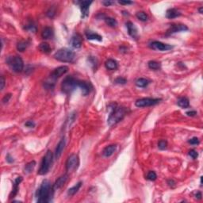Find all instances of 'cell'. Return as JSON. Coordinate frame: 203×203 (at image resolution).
<instances>
[{
	"label": "cell",
	"instance_id": "cell-1",
	"mask_svg": "<svg viewBox=\"0 0 203 203\" xmlns=\"http://www.w3.org/2000/svg\"><path fill=\"white\" fill-rule=\"evenodd\" d=\"M53 190V187H51V183L49 180L44 179L37 191V202L39 203L49 202L53 195L52 190Z\"/></svg>",
	"mask_w": 203,
	"mask_h": 203
},
{
	"label": "cell",
	"instance_id": "cell-2",
	"mask_svg": "<svg viewBox=\"0 0 203 203\" xmlns=\"http://www.w3.org/2000/svg\"><path fill=\"white\" fill-rule=\"evenodd\" d=\"M126 113L127 110L125 107L114 106L112 108V110L109 115L108 120H107L108 125L112 126V125H114L118 124V122H120L121 121L125 118Z\"/></svg>",
	"mask_w": 203,
	"mask_h": 203
},
{
	"label": "cell",
	"instance_id": "cell-3",
	"mask_svg": "<svg viewBox=\"0 0 203 203\" xmlns=\"http://www.w3.org/2000/svg\"><path fill=\"white\" fill-rule=\"evenodd\" d=\"M76 54L69 49H61L54 54L53 57L58 61L64 63H72L75 59Z\"/></svg>",
	"mask_w": 203,
	"mask_h": 203
},
{
	"label": "cell",
	"instance_id": "cell-4",
	"mask_svg": "<svg viewBox=\"0 0 203 203\" xmlns=\"http://www.w3.org/2000/svg\"><path fill=\"white\" fill-rule=\"evenodd\" d=\"M78 80L72 76H67L61 83V90L66 95L72 94L76 88H78Z\"/></svg>",
	"mask_w": 203,
	"mask_h": 203
},
{
	"label": "cell",
	"instance_id": "cell-5",
	"mask_svg": "<svg viewBox=\"0 0 203 203\" xmlns=\"http://www.w3.org/2000/svg\"><path fill=\"white\" fill-rule=\"evenodd\" d=\"M53 152L50 150H48L46 152V154L44 155V156L42 159L41 164V167H40L39 171H38V174L41 176H44L46 175L49 172V169H50L51 166H52V163H53Z\"/></svg>",
	"mask_w": 203,
	"mask_h": 203
},
{
	"label": "cell",
	"instance_id": "cell-6",
	"mask_svg": "<svg viewBox=\"0 0 203 203\" xmlns=\"http://www.w3.org/2000/svg\"><path fill=\"white\" fill-rule=\"evenodd\" d=\"M7 63L14 72H21L24 69V62L20 56H13V57H10L7 60Z\"/></svg>",
	"mask_w": 203,
	"mask_h": 203
},
{
	"label": "cell",
	"instance_id": "cell-7",
	"mask_svg": "<svg viewBox=\"0 0 203 203\" xmlns=\"http://www.w3.org/2000/svg\"><path fill=\"white\" fill-rule=\"evenodd\" d=\"M161 101L160 99H152V98H143L141 99L136 100L135 102L136 107L142 108V107H148V106H152L154 105H156Z\"/></svg>",
	"mask_w": 203,
	"mask_h": 203
},
{
	"label": "cell",
	"instance_id": "cell-8",
	"mask_svg": "<svg viewBox=\"0 0 203 203\" xmlns=\"http://www.w3.org/2000/svg\"><path fill=\"white\" fill-rule=\"evenodd\" d=\"M79 164V157L76 154L71 155L66 162V170L67 171H72L77 168Z\"/></svg>",
	"mask_w": 203,
	"mask_h": 203
},
{
	"label": "cell",
	"instance_id": "cell-9",
	"mask_svg": "<svg viewBox=\"0 0 203 203\" xmlns=\"http://www.w3.org/2000/svg\"><path fill=\"white\" fill-rule=\"evenodd\" d=\"M149 46H150L151 49L157 51H168L173 49V46H171L170 44H164V43H162L160 41H152V43H150Z\"/></svg>",
	"mask_w": 203,
	"mask_h": 203
},
{
	"label": "cell",
	"instance_id": "cell-10",
	"mask_svg": "<svg viewBox=\"0 0 203 203\" xmlns=\"http://www.w3.org/2000/svg\"><path fill=\"white\" fill-rule=\"evenodd\" d=\"M67 71H68V67L67 66H60L53 70V72L50 75V78L53 79V80L56 81V79L60 78V76H64L65 73H67Z\"/></svg>",
	"mask_w": 203,
	"mask_h": 203
},
{
	"label": "cell",
	"instance_id": "cell-11",
	"mask_svg": "<svg viewBox=\"0 0 203 203\" xmlns=\"http://www.w3.org/2000/svg\"><path fill=\"white\" fill-rule=\"evenodd\" d=\"M78 87L80 88L82 94L84 96L87 95L90 92V90H91V87H90V83H88L86 81H79Z\"/></svg>",
	"mask_w": 203,
	"mask_h": 203
},
{
	"label": "cell",
	"instance_id": "cell-12",
	"mask_svg": "<svg viewBox=\"0 0 203 203\" xmlns=\"http://www.w3.org/2000/svg\"><path fill=\"white\" fill-rule=\"evenodd\" d=\"M92 3V1H83L80 2V9L82 12V18H85L88 15L89 12V8H90V4Z\"/></svg>",
	"mask_w": 203,
	"mask_h": 203
},
{
	"label": "cell",
	"instance_id": "cell-13",
	"mask_svg": "<svg viewBox=\"0 0 203 203\" xmlns=\"http://www.w3.org/2000/svg\"><path fill=\"white\" fill-rule=\"evenodd\" d=\"M126 27L127 30H128L129 34L133 38L136 39V37L138 36V33H137V29H136V27L135 26V25H134L133 22H131V21H128V22H126Z\"/></svg>",
	"mask_w": 203,
	"mask_h": 203
},
{
	"label": "cell",
	"instance_id": "cell-14",
	"mask_svg": "<svg viewBox=\"0 0 203 203\" xmlns=\"http://www.w3.org/2000/svg\"><path fill=\"white\" fill-rule=\"evenodd\" d=\"M188 30L187 25H172L167 30V34H172L175 33L181 32V31H187Z\"/></svg>",
	"mask_w": 203,
	"mask_h": 203
},
{
	"label": "cell",
	"instance_id": "cell-15",
	"mask_svg": "<svg viewBox=\"0 0 203 203\" xmlns=\"http://www.w3.org/2000/svg\"><path fill=\"white\" fill-rule=\"evenodd\" d=\"M67 178H68V176L67 174H64V175L60 176V178H58L56 181L55 182V183H54V185H53V189L56 190L61 188L65 184V182H67Z\"/></svg>",
	"mask_w": 203,
	"mask_h": 203
},
{
	"label": "cell",
	"instance_id": "cell-16",
	"mask_svg": "<svg viewBox=\"0 0 203 203\" xmlns=\"http://www.w3.org/2000/svg\"><path fill=\"white\" fill-rule=\"evenodd\" d=\"M82 37L79 34H75L71 39V45L75 49H79L82 46Z\"/></svg>",
	"mask_w": 203,
	"mask_h": 203
},
{
	"label": "cell",
	"instance_id": "cell-17",
	"mask_svg": "<svg viewBox=\"0 0 203 203\" xmlns=\"http://www.w3.org/2000/svg\"><path fill=\"white\" fill-rule=\"evenodd\" d=\"M65 147V139L63 138L60 140V141L58 143L55 151V159H59L62 154L63 150Z\"/></svg>",
	"mask_w": 203,
	"mask_h": 203
},
{
	"label": "cell",
	"instance_id": "cell-18",
	"mask_svg": "<svg viewBox=\"0 0 203 203\" xmlns=\"http://www.w3.org/2000/svg\"><path fill=\"white\" fill-rule=\"evenodd\" d=\"M181 15V12L176 8H171L168 9L166 12V17L169 19H173L178 18Z\"/></svg>",
	"mask_w": 203,
	"mask_h": 203
},
{
	"label": "cell",
	"instance_id": "cell-19",
	"mask_svg": "<svg viewBox=\"0 0 203 203\" xmlns=\"http://www.w3.org/2000/svg\"><path fill=\"white\" fill-rule=\"evenodd\" d=\"M116 149H117V145H115V144H111V145L107 146V147L104 148L102 154H103V156L105 157H110L115 152Z\"/></svg>",
	"mask_w": 203,
	"mask_h": 203
},
{
	"label": "cell",
	"instance_id": "cell-20",
	"mask_svg": "<svg viewBox=\"0 0 203 203\" xmlns=\"http://www.w3.org/2000/svg\"><path fill=\"white\" fill-rule=\"evenodd\" d=\"M85 34L88 40H95V41H102V37L101 35H99V33H96L92 32V31H87L85 33Z\"/></svg>",
	"mask_w": 203,
	"mask_h": 203
},
{
	"label": "cell",
	"instance_id": "cell-21",
	"mask_svg": "<svg viewBox=\"0 0 203 203\" xmlns=\"http://www.w3.org/2000/svg\"><path fill=\"white\" fill-rule=\"evenodd\" d=\"M22 181V178L21 177H18L16 179L14 180V187H13V190H12L11 194L10 195V198H14L17 194H18V191H19V184L21 183V182Z\"/></svg>",
	"mask_w": 203,
	"mask_h": 203
},
{
	"label": "cell",
	"instance_id": "cell-22",
	"mask_svg": "<svg viewBox=\"0 0 203 203\" xmlns=\"http://www.w3.org/2000/svg\"><path fill=\"white\" fill-rule=\"evenodd\" d=\"M105 66L108 70H115L118 68V62L113 59H109L105 63Z\"/></svg>",
	"mask_w": 203,
	"mask_h": 203
},
{
	"label": "cell",
	"instance_id": "cell-23",
	"mask_svg": "<svg viewBox=\"0 0 203 203\" xmlns=\"http://www.w3.org/2000/svg\"><path fill=\"white\" fill-rule=\"evenodd\" d=\"M53 36V30L50 27H45L41 33V37L43 39H49Z\"/></svg>",
	"mask_w": 203,
	"mask_h": 203
},
{
	"label": "cell",
	"instance_id": "cell-24",
	"mask_svg": "<svg viewBox=\"0 0 203 203\" xmlns=\"http://www.w3.org/2000/svg\"><path fill=\"white\" fill-rule=\"evenodd\" d=\"M177 105L182 109H187L190 106L189 99L186 97L179 98L177 101Z\"/></svg>",
	"mask_w": 203,
	"mask_h": 203
},
{
	"label": "cell",
	"instance_id": "cell-25",
	"mask_svg": "<svg viewBox=\"0 0 203 203\" xmlns=\"http://www.w3.org/2000/svg\"><path fill=\"white\" fill-rule=\"evenodd\" d=\"M81 186H82V182H79L78 183H76L74 187H71L70 189H68V190H67V194H68L69 196H73V195H75V194L79 191V190L80 189Z\"/></svg>",
	"mask_w": 203,
	"mask_h": 203
},
{
	"label": "cell",
	"instance_id": "cell-26",
	"mask_svg": "<svg viewBox=\"0 0 203 203\" xmlns=\"http://www.w3.org/2000/svg\"><path fill=\"white\" fill-rule=\"evenodd\" d=\"M135 83H136V87H145L148 85L149 81L148 79H146L140 78L138 79H136Z\"/></svg>",
	"mask_w": 203,
	"mask_h": 203
},
{
	"label": "cell",
	"instance_id": "cell-27",
	"mask_svg": "<svg viewBox=\"0 0 203 203\" xmlns=\"http://www.w3.org/2000/svg\"><path fill=\"white\" fill-rule=\"evenodd\" d=\"M35 166H36V162L35 161H31L30 162V163H28L26 165H25V169H24V171H25V173L26 174H30L33 171V170L34 169Z\"/></svg>",
	"mask_w": 203,
	"mask_h": 203
},
{
	"label": "cell",
	"instance_id": "cell-28",
	"mask_svg": "<svg viewBox=\"0 0 203 203\" xmlns=\"http://www.w3.org/2000/svg\"><path fill=\"white\" fill-rule=\"evenodd\" d=\"M39 49L41 52L44 53H49L51 51V48L49 44L46 42H42L39 45Z\"/></svg>",
	"mask_w": 203,
	"mask_h": 203
},
{
	"label": "cell",
	"instance_id": "cell-29",
	"mask_svg": "<svg viewBox=\"0 0 203 203\" xmlns=\"http://www.w3.org/2000/svg\"><path fill=\"white\" fill-rule=\"evenodd\" d=\"M28 45H29V42L26 41H21L17 44V49L19 52H24L25 49H27Z\"/></svg>",
	"mask_w": 203,
	"mask_h": 203
},
{
	"label": "cell",
	"instance_id": "cell-30",
	"mask_svg": "<svg viewBox=\"0 0 203 203\" xmlns=\"http://www.w3.org/2000/svg\"><path fill=\"white\" fill-rule=\"evenodd\" d=\"M105 21H106V24H107L109 26H110V27L114 28L118 25V21H117V20H116L115 19H113V18H110V17L106 18V19H105Z\"/></svg>",
	"mask_w": 203,
	"mask_h": 203
},
{
	"label": "cell",
	"instance_id": "cell-31",
	"mask_svg": "<svg viewBox=\"0 0 203 203\" xmlns=\"http://www.w3.org/2000/svg\"><path fill=\"white\" fill-rule=\"evenodd\" d=\"M148 67L152 70H158L160 68V64L156 62V61H154V60H151V61H149V62L148 63Z\"/></svg>",
	"mask_w": 203,
	"mask_h": 203
},
{
	"label": "cell",
	"instance_id": "cell-32",
	"mask_svg": "<svg viewBox=\"0 0 203 203\" xmlns=\"http://www.w3.org/2000/svg\"><path fill=\"white\" fill-rule=\"evenodd\" d=\"M136 17L139 20H141L142 21H145L148 20V15L143 11H140L137 12L136 14Z\"/></svg>",
	"mask_w": 203,
	"mask_h": 203
},
{
	"label": "cell",
	"instance_id": "cell-33",
	"mask_svg": "<svg viewBox=\"0 0 203 203\" xmlns=\"http://www.w3.org/2000/svg\"><path fill=\"white\" fill-rule=\"evenodd\" d=\"M46 14L49 18H53L56 14V7H54V6H52V7L48 10Z\"/></svg>",
	"mask_w": 203,
	"mask_h": 203
},
{
	"label": "cell",
	"instance_id": "cell-34",
	"mask_svg": "<svg viewBox=\"0 0 203 203\" xmlns=\"http://www.w3.org/2000/svg\"><path fill=\"white\" fill-rule=\"evenodd\" d=\"M167 146V142L165 140H161V141H159L158 143V148L160 149V150H164L166 149Z\"/></svg>",
	"mask_w": 203,
	"mask_h": 203
},
{
	"label": "cell",
	"instance_id": "cell-35",
	"mask_svg": "<svg viewBox=\"0 0 203 203\" xmlns=\"http://www.w3.org/2000/svg\"><path fill=\"white\" fill-rule=\"evenodd\" d=\"M156 178L157 176L155 171H150L148 173V175H147V179L148 180H150V181H155V180L156 179Z\"/></svg>",
	"mask_w": 203,
	"mask_h": 203
},
{
	"label": "cell",
	"instance_id": "cell-36",
	"mask_svg": "<svg viewBox=\"0 0 203 203\" xmlns=\"http://www.w3.org/2000/svg\"><path fill=\"white\" fill-rule=\"evenodd\" d=\"M114 83L117 84H125L127 83V80L123 77H118L114 80Z\"/></svg>",
	"mask_w": 203,
	"mask_h": 203
},
{
	"label": "cell",
	"instance_id": "cell-37",
	"mask_svg": "<svg viewBox=\"0 0 203 203\" xmlns=\"http://www.w3.org/2000/svg\"><path fill=\"white\" fill-rule=\"evenodd\" d=\"M188 142H189L190 144H192V145H198V144H199V143H200V141H199V139L198 138V137H193V138L190 139Z\"/></svg>",
	"mask_w": 203,
	"mask_h": 203
},
{
	"label": "cell",
	"instance_id": "cell-38",
	"mask_svg": "<svg viewBox=\"0 0 203 203\" xmlns=\"http://www.w3.org/2000/svg\"><path fill=\"white\" fill-rule=\"evenodd\" d=\"M189 156L191 157L192 159H197L198 156H199V153H198L197 151L192 149V150H190L189 152Z\"/></svg>",
	"mask_w": 203,
	"mask_h": 203
},
{
	"label": "cell",
	"instance_id": "cell-39",
	"mask_svg": "<svg viewBox=\"0 0 203 203\" xmlns=\"http://www.w3.org/2000/svg\"><path fill=\"white\" fill-rule=\"evenodd\" d=\"M11 98V94H8V95H6L4 96V98L2 99V102L3 103H7V102H8L10 100V99Z\"/></svg>",
	"mask_w": 203,
	"mask_h": 203
},
{
	"label": "cell",
	"instance_id": "cell-40",
	"mask_svg": "<svg viewBox=\"0 0 203 203\" xmlns=\"http://www.w3.org/2000/svg\"><path fill=\"white\" fill-rule=\"evenodd\" d=\"M27 30H29V31H30V32H33V33H35L36 31H37V29H36V27H35V25H28Z\"/></svg>",
	"mask_w": 203,
	"mask_h": 203
},
{
	"label": "cell",
	"instance_id": "cell-41",
	"mask_svg": "<svg viewBox=\"0 0 203 203\" xmlns=\"http://www.w3.org/2000/svg\"><path fill=\"white\" fill-rule=\"evenodd\" d=\"M25 125L26 127H29V128H33V127L35 126V123L33 122H32V121H29V122L25 123Z\"/></svg>",
	"mask_w": 203,
	"mask_h": 203
},
{
	"label": "cell",
	"instance_id": "cell-42",
	"mask_svg": "<svg viewBox=\"0 0 203 203\" xmlns=\"http://www.w3.org/2000/svg\"><path fill=\"white\" fill-rule=\"evenodd\" d=\"M4 86H5V79L3 76H1V81H0V89L1 90H2L3 88H4Z\"/></svg>",
	"mask_w": 203,
	"mask_h": 203
},
{
	"label": "cell",
	"instance_id": "cell-43",
	"mask_svg": "<svg viewBox=\"0 0 203 203\" xmlns=\"http://www.w3.org/2000/svg\"><path fill=\"white\" fill-rule=\"evenodd\" d=\"M187 116H190V117H193V116H195L197 114V112L196 111H188V112H187Z\"/></svg>",
	"mask_w": 203,
	"mask_h": 203
},
{
	"label": "cell",
	"instance_id": "cell-44",
	"mask_svg": "<svg viewBox=\"0 0 203 203\" xmlns=\"http://www.w3.org/2000/svg\"><path fill=\"white\" fill-rule=\"evenodd\" d=\"M119 3L122 5H129V4H133V2L131 1H119Z\"/></svg>",
	"mask_w": 203,
	"mask_h": 203
},
{
	"label": "cell",
	"instance_id": "cell-45",
	"mask_svg": "<svg viewBox=\"0 0 203 203\" xmlns=\"http://www.w3.org/2000/svg\"><path fill=\"white\" fill-rule=\"evenodd\" d=\"M7 161L8 162V163H12V162L14 161V159H13V158H12L10 156L9 154L7 155Z\"/></svg>",
	"mask_w": 203,
	"mask_h": 203
},
{
	"label": "cell",
	"instance_id": "cell-46",
	"mask_svg": "<svg viewBox=\"0 0 203 203\" xmlns=\"http://www.w3.org/2000/svg\"><path fill=\"white\" fill-rule=\"evenodd\" d=\"M102 3H103L105 6H106V7H109V6H110V5L113 3V2H111V1H104Z\"/></svg>",
	"mask_w": 203,
	"mask_h": 203
},
{
	"label": "cell",
	"instance_id": "cell-47",
	"mask_svg": "<svg viewBox=\"0 0 203 203\" xmlns=\"http://www.w3.org/2000/svg\"><path fill=\"white\" fill-rule=\"evenodd\" d=\"M195 197H196V199H202L201 192H198V193H197V194H196V195H195Z\"/></svg>",
	"mask_w": 203,
	"mask_h": 203
},
{
	"label": "cell",
	"instance_id": "cell-48",
	"mask_svg": "<svg viewBox=\"0 0 203 203\" xmlns=\"http://www.w3.org/2000/svg\"><path fill=\"white\" fill-rule=\"evenodd\" d=\"M168 184H169V186L170 187H171L172 185H174V184H176V182H174V180H168Z\"/></svg>",
	"mask_w": 203,
	"mask_h": 203
},
{
	"label": "cell",
	"instance_id": "cell-49",
	"mask_svg": "<svg viewBox=\"0 0 203 203\" xmlns=\"http://www.w3.org/2000/svg\"><path fill=\"white\" fill-rule=\"evenodd\" d=\"M199 13L200 14H202V12H203V7H200L199 9Z\"/></svg>",
	"mask_w": 203,
	"mask_h": 203
}]
</instances>
